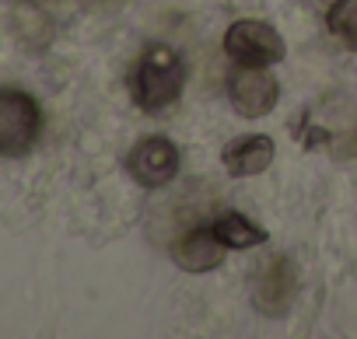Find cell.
I'll return each instance as SVG.
<instances>
[{
	"label": "cell",
	"mask_w": 357,
	"mask_h": 339,
	"mask_svg": "<svg viewBox=\"0 0 357 339\" xmlns=\"http://www.w3.org/2000/svg\"><path fill=\"white\" fill-rule=\"evenodd\" d=\"M43 133V109L29 91H0V157H22Z\"/></svg>",
	"instance_id": "7a4b0ae2"
},
{
	"label": "cell",
	"mask_w": 357,
	"mask_h": 339,
	"mask_svg": "<svg viewBox=\"0 0 357 339\" xmlns=\"http://www.w3.org/2000/svg\"><path fill=\"white\" fill-rule=\"evenodd\" d=\"M172 259L186 273H211L225 259V242L214 235V224L211 228H190L172 245Z\"/></svg>",
	"instance_id": "52a82bcc"
},
{
	"label": "cell",
	"mask_w": 357,
	"mask_h": 339,
	"mask_svg": "<svg viewBox=\"0 0 357 339\" xmlns=\"http://www.w3.org/2000/svg\"><path fill=\"white\" fill-rule=\"evenodd\" d=\"M186 88V63L172 46L165 42H151L140 60L133 63V74H130V91H133V102L144 109V112H165L178 102Z\"/></svg>",
	"instance_id": "6da1fadb"
},
{
	"label": "cell",
	"mask_w": 357,
	"mask_h": 339,
	"mask_svg": "<svg viewBox=\"0 0 357 339\" xmlns=\"http://www.w3.org/2000/svg\"><path fill=\"white\" fill-rule=\"evenodd\" d=\"M228 102L238 116L245 119H259L266 112L277 109V98H280V84L277 77L266 70V67H249V63H238L231 74H228Z\"/></svg>",
	"instance_id": "277c9868"
},
{
	"label": "cell",
	"mask_w": 357,
	"mask_h": 339,
	"mask_svg": "<svg viewBox=\"0 0 357 339\" xmlns=\"http://www.w3.org/2000/svg\"><path fill=\"white\" fill-rule=\"evenodd\" d=\"M319 4H333V0H319Z\"/></svg>",
	"instance_id": "8fae6325"
},
{
	"label": "cell",
	"mask_w": 357,
	"mask_h": 339,
	"mask_svg": "<svg viewBox=\"0 0 357 339\" xmlns=\"http://www.w3.org/2000/svg\"><path fill=\"white\" fill-rule=\"evenodd\" d=\"M298 294V266L287 255H270L252 276V304L263 315H287Z\"/></svg>",
	"instance_id": "5b68a950"
},
{
	"label": "cell",
	"mask_w": 357,
	"mask_h": 339,
	"mask_svg": "<svg viewBox=\"0 0 357 339\" xmlns=\"http://www.w3.org/2000/svg\"><path fill=\"white\" fill-rule=\"evenodd\" d=\"M214 235L225 242V249H259V245H266V231L238 210L221 214L214 221Z\"/></svg>",
	"instance_id": "9c48e42d"
},
{
	"label": "cell",
	"mask_w": 357,
	"mask_h": 339,
	"mask_svg": "<svg viewBox=\"0 0 357 339\" xmlns=\"http://www.w3.org/2000/svg\"><path fill=\"white\" fill-rule=\"evenodd\" d=\"M225 53L235 63H249V67H273L287 56V46L280 39V32L266 22H235L225 32Z\"/></svg>",
	"instance_id": "3957f363"
},
{
	"label": "cell",
	"mask_w": 357,
	"mask_h": 339,
	"mask_svg": "<svg viewBox=\"0 0 357 339\" xmlns=\"http://www.w3.org/2000/svg\"><path fill=\"white\" fill-rule=\"evenodd\" d=\"M126 168L137 179V186L161 189L178 175V147L168 136H144V140L133 143V150L126 157Z\"/></svg>",
	"instance_id": "8992f818"
},
{
	"label": "cell",
	"mask_w": 357,
	"mask_h": 339,
	"mask_svg": "<svg viewBox=\"0 0 357 339\" xmlns=\"http://www.w3.org/2000/svg\"><path fill=\"white\" fill-rule=\"evenodd\" d=\"M329 32L343 42V49L357 53V0H333L326 15Z\"/></svg>",
	"instance_id": "30bf717a"
},
{
	"label": "cell",
	"mask_w": 357,
	"mask_h": 339,
	"mask_svg": "<svg viewBox=\"0 0 357 339\" xmlns=\"http://www.w3.org/2000/svg\"><path fill=\"white\" fill-rule=\"evenodd\" d=\"M273 140L263 136V133H249V136H238L231 140L225 150H221V161H225V172L235 175V179H249V175H259L273 164Z\"/></svg>",
	"instance_id": "ba28073f"
}]
</instances>
